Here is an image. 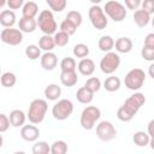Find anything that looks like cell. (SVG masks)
<instances>
[{
    "label": "cell",
    "instance_id": "1",
    "mask_svg": "<svg viewBox=\"0 0 154 154\" xmlns=\"http://www.w3.org/2000/svg\"><path fill=\"white\" fill-rule=\"evenodd\" d=\"M48 109L47 101L43 99H35L31 101L28 111V119L31 124H40L43 122Z\"/></svg>",
    "mask_w": 154,
    "mask_h": 154
},
{
    "label": "cell",
    "instance_id": "2",
    "mask_svg": "<svg viewBox=\"0 0 154 154\" xmlns=\"http://www.w3.org/2000/svg\"><path fill=\"white\" fill-rule=\"evenodd\" d=\"M37 20V26L38 29L46 34V35H52V34H55L57 32V22L54 19V16L52 13V11L49 10H43L40 12L38 14V18L36 19Z\"/></svg>",
    "mask_w": 154,
    "mask_h": 154
},
{
    "label": "cell",
    "instance_id": "3",
    "mask_svg": "<svg viewBox=\"0 0 154 154\" xmlns=\"http://www.w3.org/2000/svg\"><path fill=\"white\" fill-rule=\"evenodd\" d=\"M146 81V73L142 69H132L130 70L126 75H125V78H124V83H125V87L130 90H138L142 88L143 83Z\"/></svg>",
    "mask_w": 154,
    "mask_h": 154
},
{
    "label": "cell",
    "instance_id": "4",
    "mask_svg": "<svg viewBox=\"0 0 154 154\" xmlns=\"http://www.w3.org/2000/svg\"><path fill=\"white\" fill-rule=\"evenodd\" d=\"M101 117V111L96 106H87L81 114V125L84 130H91L96 120Z\"/></svg>",
    "mask_w": 154,
    "mask_h": 154
},
{
    "label": "cell",
    "instance_id": "5",
    "mask_svg": "<svg viewBox=\"0 0 154 154\" xmlns=\"http://www.w3.org/2000/svg\"><path fill=\"white\" fill-rule=\"evenodd\" d=\"M103 11L105 13L113 20V22H122L125 19L126 17V10L125 7L116 1V0H109L105 4V7H103Z\"/></svg>",
    "mask_w": 154,
    "mask_h": 154
},
{
    "label": "cell",
    "instance_id": "6",
    "mask_svg": "<svg viewBox=\"0 0 154 154\" xmlns=\"http://www.w3.org/2000/svg\"><path fill=\"white\" fill-rule=\"evenodd\" d=\"M73 112V103L72 101L67 99H61L59 100L52 108V114L54 119L57 120H65L67 119Z\"/></svg>",
    "mask_w": 154,
    "mask_h": 154
},
{
    "label": "cell",
    "instance_id": "7",
    "mask_svg": "<svg viewBox=\"0 0 154 154\" xmlns=\"http://www.w3.org/2000/svg\"><path fill=\"white\" fill-rule=\"evenodd\" d=\"M88 16H89V19H90V23L91 25L97 29V30H102L107 26L108 24V20L106 18V14H105V11L99 6V5H93L90 8H89V12H88Z\"/></svg>",
    "mask_w": 154,
    "mask_h": 154
},
{
    "label": "cell",
    "instance_id": "8",
    "mask_svg": "<svg viewBox=\"0 0 154 154\" xmlns=\"http://www.w3.org/2000/svg\"><path fill=\"white\" fill-rule=\"evenodd\" d=\"M120 65V57L114 52H107L100 60V69L106 75H112Z\"/></svg>",
    "mask_w": 154,
    "mask_h": 154
},
{
    "label": "cell",
    "instance_id": "9",
    "mask_svg": "<svg viewBox=\"0 0 154 154\" xmlns=\"http://www.w3.org/2000/svg\"><path fill=\"white\" fill-rule=\"evenodd\" d=\"M96 135L102 142H109L116 137L117 130L111 122L102 120L96 125Z\"/></svg>",
    "mask_w": 154,
    "mask_h": 154
},
{
    "label": "cell",
    "instance_id": "10",
    "mask_svg": "<svg viewBox=\"0 0 154 154\" xmlns=\"http://www.w3.org/2000/svg\"><path fill=\"white\" fill-rule=\"evenodd\" d=\"M1 41L10 46H18L23 41V31L13 28H5L0 34Z\"/></svg>",
    "mask_w": 154,
    "mask_h": 154
},
{
    "label": "cell",
    "instance_id": "11",
    "mask_svg": "<svg viewBox=\"0 0 154 154\" xmlns=\"http://www.w3.org/2000/svg\"><path fill=\"white\" fill-rule=\"evenodd\" d=\"M144 102H146V96L142 93H135L125 100L124 106L128 109H130L134 114H136L138 112V109L144 105Z\"/></svg>",
    "mask_w": 154,
    "mask_h": 154
},
{
    "label": "cell",
    "instance_id": "12",
    "mask_svg": "<svg viewBox=\"0 0 154 154\" xmlns=\"http://www.w3.org/2000/svg\"><path fill=\"white\" fill-rule=\"evenodd\" d=\"M40 136V130L35 125H24L20 129V137L26 142H35Z\"/></svg>",
    "mask_w": 154,
    "mask_h": 154
},
{
    "label": "cell",
    "instance_id": "13",
    "mask_svg": "<svg viewBox=\"0 0 154 154\" xmlns=\"http://www.w3.org/2000/svg\"><path fill=\"white\" fill-rule=\"evenodd\" d=\"M57 64H58V58L53 52H46L45 54L41 55V66L45 70L51 71L57 67Z\"/></svg>",
    "mask_w": 154,
    "mask_h": 154
},
{
    "label": "cell",
    "instance_id": "14",
    "mask_svg": "<svg viewBox=\"0 0 154 154\" xmlns=\"http://www.w3.org/2000/svg\"><path fill=\"white\" fill-rule=\"evenodd\" d=\"M78 71L83 76H91L95 71V63L89 58H83L77 65Z\"/></svg>",
    "mask_w": 154,
    "mask_h": 154
},
{
    "label": "cell",
    "instance_id": "15",
    "mask_svg": "<svg viewBox=\"0 0 154 154\" xmlns=\"http://www.w3.org/2000/svg\"><path fill=\"white\" fill-rule=\"evenodd\" d=\"M149 20H150V14H149L147 11H144L143 8L136 10V11L134 12V22H135V24H136L137 26L144 28L146 25H148Z\"/></svg>",
    "mask_w": 154,
    "mask_h": 154
},
{
    "label": "cell",
    "instance_id": "16",
    "mask_svg": "<svg viewBox=\"0 0 154 154\" xmlns=\"http://www.w3.org/2000/svg\"><path fill=\"white\" fill-rule=\"evenodd\" d=\"M19 30H22L23 32H34L37 28V20L35 18H26V17H22L19 19Z\"/></svg>",
    "mask_w": 154,
    "mask_h": 154
},
{
    "label": "cell",
    "instance_id": "17",
    "mask_svg": "<svg viewBox=\"0 0 154 154\" xmlns=\"http://www.w3.org/2000/svg\"><path fill=\"white\" fill-rule=\"evenodd\" d=\"M16 23V14L12 10H2L0 13V24L5 28H12Z\"/></svg>",
    "mask_w": 154,
    "mask_h": 154
},
{
    "label": "cell",
    "instance_id": "18",
    "mask_svg": "<svg viewBox=\"0 0 154 154\" xmlns=\"http://www.w3.org/2000/svg\"><path fill=\"white\" fill-rule=\"evenodd\" d=\"M76 99L81 102V103H90L94 99V91H91L90 89H88L85 85L84 87H81L77 93H76Z\"/></svg>",
    "mask_w": 154,
    "mask_h": 154
},
{
    "label": "cell",
    "instance_id": "19",
    "mask_svg": "<svg viewBox=\"0 0 154 154\" xmlns=\"http://www.w3.org/2000/svg\"><path fill=\"white\" fill-rule=\"evenodd\" d=\"M26 117H28V116H25V113H24L22 109H13V111L10 113V122H11V125L14 126V128L23 126L24 123H25Z\"/></svg>",
    "mask_w": 154,
    "mask_h": 154
},
{
    "label": "cell",
    "instance_id": "20",
    "mask_svg": "<svg viewBox=\"0 0 154 154\" xmlns=\"http://www.w3.org/2000/svg\"><path fill=\"white\" fill-rule=\"evenodd\" d=\"M78 81L76 71H61L60 73V82L65 87H73Z\"/></svg>",
    "mask_w": 154,
    "mask_h": 154
},
{
    "label": "cell",
    "instance_id": "21",
    "mask_svg": "<svg viewBox=\"0 0 154 154\" xmlns=\"http://www.w3.org/2000/svg\"><path fill=\"white\" fill-rule=\"evenodd\" d=\"M114 46H116V49H117L118 53H124L125 54V53H129L132 49L134 43H132L131 38H129V37H119L116 41Z\"/></svg>",
    "mask_w": 154,
    "mask_h": 154
},
{
    "label": "cell",
    "instance_id": "22",
    "mask_svg": "<svg viewBox=\"0 0 154 154\" xmlns=\"http://www.w3.org/2000/svg\"><path fill=\"white\" fill-rule=\"evenodd\" d=\"M60 95H61V88L58 84H48L45 88V96L47 100L51 101L58 100Z\"/></svg>",
    "mask_w": 154,
    "mask_h": 154
},
{
    "label": "cell",
    "instance_id": "23",
    "mask_svg": "<svg viewBox=\"0 0 154 154\" xmlns=\"http://www.w3.org/2000/svg\"><path fill=\"white\" fill-rule=\"evenodd\" d=\"M22 13H23V17H26V18H35V16L38 13V5L34 1H28L23 5V8H22Z\"/></svg>",
    "mask_w": 154,
    "mask_h": 154
},
{
    "label": "cell",
    "instance_id": "24",
    "mask_svg": "<svg viewBox=\"0 0 154 154\" xmlns=\"http://www.w3.org/2000/svg\"><path fill=\"white\" fill-rule=\"evenodd\" d=\"M38 46L42 51L45 52H52V49L57 46L55 45V41H54V37H52L51 35H43L42 37H40L38 40Z\"/></svg>",
    "mask_w": 154,
    "mask_h": 154
},
{
    "label": "cell",
    "instance_id": "25",
    "mask_svg": "<svg viewBox=\"0 0 154 154\" xmlns=\"http://www.w3.org/2000/svg\"><path fill=\"white\" fill-rule=\"evenodd\" d=\"M120 84H122V82H120L119 77H117V76H109V77H107V78L105 79V82H103V88H105L107 91L113 93V91H117V90L120 88Z\"/></svg>",
    "mask_w": 154,
    "mask_h": 154
},
{
    "label": "cell",
    "instance_id": "26",
    "mask_svg": "<svg viewBox=\"0 0 154 154\" xmlns=\"http://www.w3.org/2000/svg\"><path fill=\"white\" fill-rule=\"evenodd\" d=\"M132 141L136 146L138 147H146L149 144V141H150V136L148 132H144V131H137L132 136Z\"/></svg>",
    "mask_w": 154,
    "mask_h": 154
},
{
    "label": "cell",
    "instance_id": "27",
    "mask_svg": "<svg viewBox=\"0 0 154 154\" xmlns=\"http://www.w3.org/2000/svg\"><path fill=\"white\" fill-rule=\"evenodd\" d=\"M114 40L111 37V36H108V35H105V36H101L100 37V40H99V42H97V45H99V48L102 51V52H111V49L114 47Z\"/></svg>",
    "mask_w": 154,
    "mask_h": 154
},
{
    "label": "cell",
    "instance_id": "28",
    "mask_svg": "<svg viewBox=\"0 0 154 154\" xmlns=\"http://www.w3.org/2000/svg\"><path fill=\"white\" fill-rule=\"evenodd\" d=\"M25 55L30 60H36V59L41 58V48H40V46H36V45L26 46L25 47Z\"/></svg>",
    "mask_w": 154,
    "mask_h": 154
},
{
    "label": "cell",
    "instance_id": "29",
    "mask_svg": "<svg viewBox=\"0 0 154 154\" xmlns=\"http://www.w3.org/2000/svg\"><path fill=\"white\" fill-rule=\"evenodd\" d=\"M17 82V77L14 73L12 72H4L1 75V85L5 88H11L16 84Z\"/></svg>",
    "mask_w": 154,
    "mask_h": 154
},
{
    "label": "cell",
    "instance_id": "30",
    "mask_svg": "<svg viewBox=\"0 0 154 154\" xmlns=\"http://www.w3.org/2000/svg\"><path fill=\"white\" fill-rule=\"evenodd\" d=\"M54 41H55V45H57L58 47H64V46H66V45L69 43V41H70V35H69L67 32L63 31V30L57 31V32L54 34Z\"/></svg>",
    "mask_w": 154,
    "mask_h": 154
},
{
    "label": "cell",
    "instance_id": "31",
    "mask_svg": "<svg viewBox=\"0 0 154 154\" xmlns=\"http://www.w3.org/2000/svg\"><path fill=\"white\" fill-rule=\"evenodd\" d=\"M134 117H135V114L130 109H128L124 105L122 107H119L118 111H117V118L122 122H130Z\"/></svg>",
    "mask_w": 154,
    "mask_h": 154
},
{
    "label": "cell",
    "instance_id": "32",
    "mask_svg": "<svg viewBox=\"0 0 154 154\" xmlns=\"http://www.w3.org/2000/svg\"><path fill=\"white\" fill-rule=\"evenodd\" d=\"M46 2L49 6V8L54 12H61L63 10L66 8L67 5V0H46Z\"/></svg>",
    "mask_w": 154,
    "mask_h": 154
},
{
    "label": "cell",
    "instance_id": "33",
    "mask_svg": "<svg viewBox=\"0 0 154 154\" xmlns=\"http://www.w3.org/2000/svg\"><path fill=\"white\" fill-rule=\"evenodd\" d=\"M32 153L34 154H48L51 153V147L45 141H38L32 146Z\"/></svg>",
    "mask_w": 154,
    "mask_h": 154
},
{
    "label": "cell",
    "instance_id": "34",
    "mask_svg": "<svg viewBox=\"0 0 154 154\" xmlns=\"http://www.w3.org/2000/svg\"><path fill=\"white\" fill-rule=\"evenodd\" d=\"M72 52H73V55L75 57L83 59V58L88 57V54H89V47L87 45H84V43H77L73 47Z\"/></svg>",
    "mask_w": 154,
    "mask_h": 154
},
{
    "label": "cell",
    "instance_id": "35",
    "mask_svg": "<svg viewBox=\"0 0 154 154\" xmlns=\"http://www.w3.org/2000/svg\"><path fill=\"white\" fill-rule=\"evenodd\" d=\"M67 152V144L65 141H55L51 146V153L52 154H65Z\"/></svg>",
    "mask_w": 154,
    "mask_h": 154
},
{
    "label": "cell",
    "instance_id": "36",
    "mask_svg": "<svg viewBox=\"0 0 154 154\" xmlns=\"http://www.w3.org/2000/svg\"><path fill=\"white\" fill-rule=\"evenodd\" d=\"M61 71H76V60L71 57H66L60 61Z\"/></svg>",
    "mask_w": 154,
    "mask_h": 154
},
{
    "label": "cell",
    "instance_id": "37",
    "mask_svg": "<svg viewBox=\"0 0 154 154\" xmlns=\"http://www.w3.org/2000/svg\"><path fill=\"white\" fill-rule=\"evenodd\" d=\"M84 85H85L88 89H90L91 91L96 93V91H99L100 88H101V81H100L97 77H90V78L87 79V82L84 83Z\"/></svg>",
    "mask_w": 154,
    "mask_h": 154
},
{
    "label": "cell",
    "instance_id": "38",
    "mask_svg": "<svg viewBox=\"0 0 154 154\" xmlns=\"http://www.w3.org/2000/svg\"><path fill=\"white\" fill-rule=\"evenodd\" d=\"M66 19H69L70 22H72L77 28L82 24V20H83L82 14H81L78 11H70V12H67V14H66Z\"/></svg>",
    "mask_w": 154,
    "mask_h": 154
},
{
    "label": "cell",
    "instance_id": "39",
    "mask_svg": "<svg viewBox=\"0 0 154 154\" xmlns=\"http://www.w3.org/2000/svg\"><path fill=\"white\" fill-rule=\"evenodd\" d=\"M60 30L67 32L69 35H73V34L76 32V30H77V26H76L72 22H70L69 19L65 18V19L61 22V24H60Z\"/></svg>",
    "mask_w": 154,
    "mask_h": 154
},
{
    "label": "cell",
    "instance_id": "40",
    "mask_svg": "<svg viewBox=\"0 0 154 154\" xmlns=\"http://www.w3.org/2000/svg\"><path fill=\"white\" fill-rule=\"evenodd\" d=\"M141 55L147 61H154V48L143 46V48L141 49Z\"/></svg>",
    "mask_w": 154,
    "mask_h": 154
},
{
    "label": "cell",
    "instance_id": "41",
    "mask_svg": "<svg viewBox=\"0 0 154 154\" xmlns=\"http://www.w3.org/2000/svg\"><path fill=\"white\" fill-rule=\"evenodd\" d=\"M10 117H7L6 114L1 113L0 114V132H5L8 128H10Z\"/></svg>",
    "mask_w": 154,
    "mask_h": 154
},
{
    "label": "cell",
    "instance_id": "42",
    "mask_svg": "<svg viewBox=\"0 0 154 154\" xmlns=\"http://www.w3.org/2000/svg\"><path fill=\"white\" fill-rule=\"evenodd\" d=\"M142 8L147 11L149 14H154V0H143Z\"/></svg>",
    "mask_w": 154,
    "mask_h": 154
},
{
    "label": "cell",
    "instance_id": "43",
    "mask_svg": "<svg viewBox=\"0 0 154 154\" xmlns=\"http://www.w3.org/2000/svg\"><path fill=\"white\" fill-rule=\"evenodd\" d=\"M125 5L129 10H138V7L142 5V0H125Z\"/></svg>",
    "mask_w": 154,
    "mask_h": 154
},
{
    "label": "cell",
    "instance_id": "44",
    "mask_svg": "<svg viewBox=\"0 0 154 154\" xmlns=\"http://www.w3.org/2000/svg\"><path fill=\"white\" fill-rule=\"evenodd\" d=\"M24 5V0H7V6L10 10H18Z\"/></svg>",
    "mask_w": 154,
    "mask_h": 154
},
{
    "label": "cell",
    "instance_id": "45",
    "mask_svg": "<svg viewBox=\"0 0 154 154\" xmlns=\"http://www.w3.org/2000/svg\"><path fill=\"white\" fill-rule=\"evenodd\" d=\"M144 46L154 48V32H150L144 37Z\"/></svg>",
    "mask_w": 154,
    "mask_h": 154
},
{
    "label": "cell",
    "instance_id": "46",
    "mask_svg": "<svg viewBox=\"0 0 154 154\" xmlns=\"http://www.w3.org/2000/svg\"><path fill=\"white\" fill-rule=\"evenodd\" d=\"M148 134L150 137H154V119L148 123Z\"/></svg>",
    "mask_w": 154,
    "mask_h": 154
},
{
    "label": "cell",
    "instance_id": "47",
    "mask_svg": "<svg viewBox=\"0 0 154 154\" xmlns=\"http://www.w3.org/2000/svg\"><path fill=\"white\" fill-rule=\"evenodd\" d=\"M148 73H149V76L154 79V63H152V64L149 65V67H148Z\"/></svg>",
    "mask_w": 154,
    "mask_h": 154
},
{
    "label": "cell",
    "instance_id": "48",
    "mask_svg": "<svg viewBox=\"0 0 154 154\" xmlns=\"http://www.w3.org/2000/svg\"><path fill=\"white\" fill-rule=\"evenodd\" d=\"M149 146H150V148L154 150V137H150V141H149Z\"/></svg>",
    "mask_w": 154,
    "mask_h": 154
},
{
    "label": "cell",
    "instance_id": "49",
    "mask_svg": "<svg viewBox=\"0 0 154 154\" xmlns=\"http://www.w3.org/2000/svg\"><path fill=\"white\" fill-rule=\"evenodd\" d=\"M89 1H90L93 5H97V4H100L102 0H89Z\"/></svg>",
    "mask_w": 154,
    "mask_h": 154
},
{
    "label": "cell",
    "instance_id": "50",
    "mask_svg": "<svg viewBox=\"0 0 154 154\" xmlns=\"http://www.w3.org/2000/svg\"><path fill=\"white\" fill-rule=\"evenodd\" d=\"M7 4V0H0V7H4Z\"/></svg>",
    "mask_w": 154,
    "mask_h": 154
},
{
    "label": "cell",
    "instance_id": "51",
    "mask_svg": "<svg viewBox=\"0 0 154 154\" xmlns=\"http://www.w3.org/2000/svg\"><path fill=\"white\" fill-rule=\"evenodd\" d=\"M152 25H153V28H154V17H153V19H152Z\"/></svg>",
    "mask_w": 154,
    "mask_h": 154
}]
</instances>
